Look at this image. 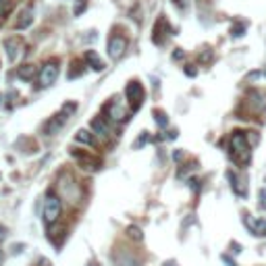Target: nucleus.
Masks as SVG:
<instances>
[{
  "mask_svg": "<svg viewBox=\"0 0 266 266\" xmlns=\"http://www.w3.org/2000/svg\"><path fill=\"white\" fill-rule=\"evenodd\" d=\"M104 113H106V119H111L115 123H121L127 119V113H125V106L119 98H111L109 102L104 104Z\"/></svg>",
  "mask_w": 266,
  "mask_h": 266,
  "instance_id": "1a4fd4ad",
  "label": "nucleus"
},
{
  "mask_svg": "<svg viewBox=\"0 0 266 266\" xmlns=\"http://www.w3.org/2000/svg\"><path fill=\"white\" fill-rule=\"evenodd\" d=\"M127 235H129L131 239H135V241H139V239L144 237L141 229H137V227H129V229H127Z\"/></svg>",
  "mask_w": 266,
  "mask_h": 266,
  "instance_id": "4be33fe9",
  "label": "nucleus"
},
{
  "mask_svg": "<svg viewBox=\"0 0 266 266\" xmlns=\"http://www.w3.org/2000/svg\"><path fill=\"white\" fill-rule=\"evenodd\" d=\"M75 111H77V104H75V102H67L59 115H55L50 121H46V125H44V133H46V135H55V133H59V129L69 121V115H71V113H75Z\"/></svg>",
  "mask_w": 266,
  "mask_h": 266,
  "instance_id": "f03ea898",
  "label": "nucleus"
},
{
  "mask_svg": "<svg viewBox=\"0 0 266 266\" xmlns=\"http://www.w3.org/2000/svg\"><path fill=\"white\" fill-rule=\"evenodd\" d=\"M5 48H7V57H9V61L15 63V61L19 59V55L23 52L25 44H23V40H21L19 36H11V38L5 40Z\"/></svg>",
  "mask_w": 266,
  "mask_h": 266,
  "instance_id": "9b49d317",
  "label": "nucleus"
},
{
  "mask_svg": "<svg viewBox=\"0 0 266 266\" xmlns=\"http://www.w3.org/2000/svg\"><path fill=\"white\" fill-rule=\"evenodd\" d=\"M85 63H87L94 71H102V69H104V63H102L100 57L96 55V50H87V52H85Z\"/></svg>",
  "mask_w": 266,
  "mask_h": 266,
  "instance_id": "2eb2a0df",
  "label": "nucleus"
},
{
  "mask_svg": "<svg viewBox=\"0 0 266 266\" xmlns=\"http://www.w3.org/2000/svg\"><path fill=\"white\" fill-rule=\"evenodd\" d=\"M125 98L129 102V109L131 113H137L141 109V104H144V98H146V92H144V85L139 81H129L125 85Z\"/></svg>",
  "mask_w": 266,
  "mask_h": 266,
  "instance_id": "20e7f679",
  "label": "nucleus"
},
{
  "mask_svg": "<svg viewBox=\"0 0 266 266\" xmlns=\"http://www.w3.org/2000/svg\"><path fill=\"white\" fill-rule=\"evenodd\" d=\"M71 156L79 163L81 169L85 171H98L102 167V158L92 154V152H83V150H71Z\"/></svg>",
  "mask_w": 266,
  "mask_h": 266,
  "instance_id": "39448f33",
  "label": "nucleus"
},
{
  "mask_svg": "<svg viewBox=\"0 0 266 266\" xmlns=\"http://www.w3.org/2000/svg\"><path fill=\"white\" fill-rule=\"evenodd\" d=\"M223 262H227L229 266H235V262H233V260H231L229 256H225V254H223Z\"/></svg>",
  "mask_w": 266,
  "mask_h": 266,
  "instance_id": "c85d7f7f",
  "label": "nucleus"
},
{
  "mask_svg": "<svg viewBox=\"0 0 266 266\" xmlns=\"http://www.w3.org/2000/svg\"><path fill=\"white\" fill-rule=\"evenodd\" d=\"M83 63L81 61H73L71 63V71H69V79H75V77H81L83 75Z\"/></svg>",
  "mask_w": 266,
  "mask_h": 266,
  "instance_id": "a211bd4d",
  "label": "nucleus"
},
{
  "mask_svg": "<svg viewBox=\"0 0 266 266\" xmlns=\"http://www.w3.org/2000/svg\"><path fill=\"white\" fill-rule=\"evenodd\" d=\"M0 104H3V96H0Z\"/></svg>",
  "mask_w": 266,
  "mask_h": 266,
  "instance_id": "2f4dec72",
  "label": "nucleus"
},
{
  "mask_svg": "<svg viewBox=\"0 0 266 266\" xmlns=\"http://www.w3.org/2000/svg\"><path fill=\"white\" fill-rule=\"evenodd\" d=\"M5 239H7V229H5L3 225H0V243H3Z\"/></svg>",
  "mask_w": 266,
  "mask_h": 266,
  "instance_id": "bb28decb",
  "label": "nucleus"
},
{
  "mask_svg": "<svg viewBox=\"0 0 266 266\" xmlns=\"http://www.w3.org/2000/svg\"><path fill=\"white\" fill-rule=\"evenodd\" d=\"M90 127H92V131H96V133H98V135H102V137H109V133H111L109 125L104 123V119H102V117H96V119L90 123Z\"/></svg>",
  "mask_w": 266,
  "mask_h": 266,
  "instance_id": "4468645a",
  "label": "nucleus"
},
{
  "mask_svg": "<svg viewBox=\"0 0 266 266\" xmlns=\"http://www.w3.org/2000/svg\"><path fill=\"white\" fill-rule=\"evenodd\" d=\"M154 121L158 123V127H167L169 125V119H167L165 111H154Z\"/></svg>",
  "mask_w": 266,
  "mask_h": 266,
  "instance_id": "aec40b11",
  "label": "nucleus"
},
{
  "mask_svg": "<svg viewBox=\"0 0 266 266\" xmlns=\"http://www.w3.org/2000/svg\"><path fill=\"white\" fill-rule=\"evenodd\" d=\"M59 185H61V196H63V198H67L71 204H75V202H79V200H81L77 193H73V189H75V191H79V183H77L71 175H67V173H65V175L61 177Z\"/></svg>",
  "mask_w": 266,
  "mask_h": 266,
  "instance_id": "9d476101",
  "label": "nucleus"
},
{
  "mask_svg": "<svg viewBox=\"0 0 266 266\" xmlns=\"http://www.w3.org/2000/svg\"><path fill=\"white\" fill-rule=\"evenodd\" d=\"M57 79H59V61L57 59H50V61H46L42 65V71H40L38 81H40L42 87H50Z\"/></svg>",
  "mask_w": 266,
  "mask_h": 266,
  "instance_id": "423d86ee",
  "label": "nucleus"
},
{
  "mask_svg": "<svg viewBox=\"0 0 266 266\" xmlns=\"http://www.w3.org/2000/svg\"><path fill=\"white\" fill-rule=\"evenodd\" d=\"M206 61H212V52H210V48H208V52H204V55H202V63H206Z\"/></svg>",
  "mask_w": 266,
  "mask_h": 266,
  "instance_id": "393cba45",
  "label": "nucleus"
},
{
  "mask_svg": "<svg viewBox=\"0 0 266 266\" xmlns=\"http://www.w3.org/2000/svg\"><path fill=\"white\" fill-rule=\"evenodd\" d=\"M77 141H83V144H90V146H94V144H96L94 135H92V133H87L85 129H79V131H77Z\"/></svg>",
  "mask_w": 266,
  "mask_h": 266,
  "instance_id": "6ab92c4d",
  "label": "nucleus"
},
{
  "mask_svg": "<svg viewBox=\"0 0 266 266\" xmlns=\"http://www.w3.org/2000/svg\"><path fill=\"white\" fill-rule=\"evenodd\" d=\"M245 225L254 235H266V219H252L250 215H245Z\"/></svg>",
  "mask_w": 266,
  "mask_h": 266,
  "instance_id": "f8f14e48",
  "label": "nucleus"
},
{
  "mask_svg": "<svg viewBox=\"0 0 266 266\" xmlns=\"http://www.w3.org/2000/svg\"><path fill=\"white\" fill-rule=\"evenodd\" d=\"M3 262H5V254L0 252V266H3Z\"/></svg>",
  "mask_w": 266,
  "mask_h": 266,
  "instance_id": "7c9ffc66",
  "label": "nucleus"
},
{
  "mask_svg": "<svg viewBox=\"0 0 266 266\" xmlns=\"http://www.w3.org/2000/svg\"><path fill=\"white\" fill-rule=\"evenodd\" d=\"M17 75H19V79L31 81V79H33V75H36V67H33V65H23V67H19Z\"/></svg>",
  "mask_w": 266,
  "mask_h": 266,
  "instance_id": "f3484780",
  "label": "nucleus"
},
{
  "mask_svg": "<svg viewBox=\"0 0 266 266\" xmlns=\"http://www.w3.org/2000/svg\"><path fill=\"white\" fill-rule=\"evenodd\" d=\"M31 23H33V9H31V7H25V9L19 13V19L15 21V27H17V29H27Z\"/></svg>",
  "mask_w": 266,
  "mask_h": 266,
  "instance_id": "ddd939ff",
  "label": "nucleus"
},
{
  "mask_svg": "<svg viewBox=\"0 0 266 266\" xmlns=\"http://www.w3.org/2000/svg\"><path fill=\"white\" fill-rule=\"evenodd\" d=\"M117 266H141L139 260L131 254H119L117 256Z\"/></svg>",
  "mask_w": 266,
  "mask_h": 266,
  "instance_id": "dca6fc26",
  "label": "nucleus"
},
{
  "mask_svg": "<svg viewBox=\"0 0 266 266\" xmlns=\"http://www.w3.org/2000/svg\"><path fill=\"white\" fill-rule=\"evenodd\" d=\"M231 158L237 165H250V161H252V144L247 141L245 131H233V135H231Z\"/></svg>",
  "mask_w": 266,
  "mask_h": 266,
  "instance_id": "f257e3e1",
  "label": "nucleus"
},
{
  "mask_svg": "<svg viewBox=\"0 0 266 266\" xmlns=\"http://www.w3.org/2000/svg\"><path fill=\"white\" fill-rule=\"evenodd\" d=\"M106 50H109V57L113 61H119L127 50V38L121 36V33H113L109 38V42H106Z\"/></svg>",
  "mask_w": 266,
  "mask_h": 266,
  "instance_id": "6e6552de",
  "label": "nucleus"
},
{
  "mask_svg": "<svg viewBox=\"0 0 266 266\" xmlns=\"http://www.w3.org/2000/svg\"><path fill=\"white\" fill-rule=\"evenodd\" d=\"M183 59V50L177 48V52H173V61H181Z\"/></svg>",
  "mask_w": 266,
  "mask_h": 266,
  "instance_id": "b1692460",
  "label": "nucleus"
},
{
  "mask_svg": "<svg viewBox=\"0 0 266 266\" xmlns=\"http://www.w3.org/2000/svg\"><path fill=\"white\" fill-rule=\"evenodd\" d=\"M61 210H63L61 198H59L57 193L48 191V193H46V200H44V221H46V225L57 223L59 217H61Z\"/></svg>",
  "mask_w": 266,
  "mask_h": 266,
  "instance_id": "7ed1b4c3",
  "label": "nucleus"
},
{
  "mask_svg": "<svg viewBox=\"0 0 266 266\" xmlns=\"http://www.w3.org/2000/svg\"><path fill=\"white\" fill-rule=\"evenodd\" d=\"M243 29H245L243 25H235V27L231 29V36H233V38H239V36H243Z\"/></svg>",
  "mask_w": 266,
  "mask_h": 266,
  "instance_id": "5701e85b",
  "label": "nucleus"
},
{
  "mask_svg": "<svg viewBox=\"0 0 266 266\" xmlns=\"http://www.w3.org/2000/svg\"><path fill=\"white\" fill-rule=\"evenodd\" d=\"M185 75L193 77V75H196V69H193V67H191V69H189V67H185Z\"/></svg>",
  "mask_w": 266,
  "mask_h": 266,
  "instance_id": "cd10ccee",
  "label": "nucleus"
},
{
  "mask_svg": "<svg viewBox=\"0 0 266 266\" xmlns=\"http://www.w3.org/2000/svg\"><path fill=\"white\" fill-rule=\"evenodd\" d=\"M85 9H87V0H77V5L73 7V15L79 17V15H83Z\"/></svg>",
  "mask_w": 266,
  "mask_h": 266,
  "instance_id": "412c9836",
  "label": "nucleus"
},
{
  "mask_svg": "<svg viewBox=\"0 0 266 266\" xmlns=\"http://www.w3.org/2000/svg\"><path fill=\"white\" fill-rule=\"evenodd\" d=\"M146 141H148V133H144V135H141V137L135 141V148H139V146H141V144H146Z\"/></svg>",
  "mask_w": 266,
  "mask_h": 266,
  "instance_id": "a878e982",
  "label": "nucleus"
},
{
  "mask_svg": "<svg viewBox=\"0 0 266 266\" xmlns=\"http://www.w3.org/2000/svg\"><path fill=\"white\" fill-rule=\"evenodd\" d=\"M171 33H173V27H171L169 19H167L165 15H161V17H158V21L154 23V36H152L154 44L165 46V44H167V40L171 38Z\"/></svg>",
  "mask_w": 266,
  "mask_h": 266,
  "instance_id": "0eeeda50",
  "label": "nucleus"
},
{
  "mask_svg": "<svg viewBox=\"0 0 266 266\" xmlns=\"http://www.w3.org/2000/svg\"><path fill=\"white\" fill-rule=\"evenodd\" d=\"M173 3H175L179 9H185V0H173Z\"/></svg>",
  "mask_w": 266,
  "mask_h": 266,
  "instance_id": "c756f323",
  "label": "nucleus"
}]
</instances>
